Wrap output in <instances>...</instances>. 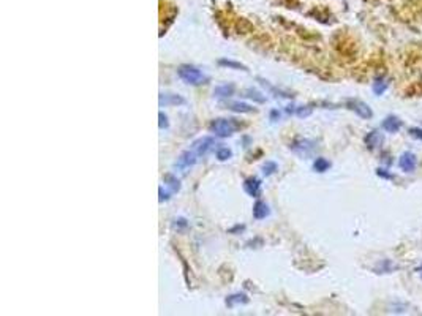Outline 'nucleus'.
<instances>
[{
    "mask_svg": "<svg viewBox=\"0 0 422 316\" xmlns=\"http://www.w3.org/2000/svg\"><path fill=\"white\" fill-rule=\"evenodd\" d=\"M177 76L182 79L185 84H190V86H201V84H206L209 81V76H206L203 72L199 70V68H196L193 65L179 66Z\"/></svg>",
    "mask_w": 422,
    "mask_h": 316,
    "instance_id": "f257e3e1",
    "label": "nucleus"
},
{
    "mask_svg": "<svg viewBox=\"0 0 422 316\" xmlns=\"http://www.w3.org/2000/svg\"><path fill=\"white\" fill-rule=\"evenodd\" d=\"M237 128H239V125L234 122V118H215V120H212L209 125L210 133H214L218 138L233 136Z\"/></svg>",
    "mask_w": 422,
    "mask_h": 316,
    "instance_id": "f03ea898",
    "label": "nucleus"
},
{
    "mask_svg": "<svg viewBox=\"0 0 422 316\" xmlns=\"http://www.w3.org/2000/svg\"><path fill=\"white\" fill-rule=\"evenodd\" d=\"M346 106H348V110H351L354 114H357V117H360V118L368 120V118L373 117V112H371L370 108L360 100H354V98H351V100H346Z\"/></svg>",
    "mask_w": 422,
    "mask_h": 316,
    "instance_id": "7ed1b4c3",
    "label": "nucleus"
},
{
    "mask_svg": "<svg viewBox=\"0 0 422 316\" xmlns=\"http://www.w3.org/2000/svg\"><path fill=\"white\" fill-rule=\"evenodd\" d=\"M198 155H196V152L192 149V150H185V152H182L180 154V156L177 158V162H176V170H180V171H185V170H190V168L192 166H195L196 164V162H198Z\"/></svg>",
    "mask_w": 422,
    "mask_h": 316,
    "instance_id": "20e7f679",
    "label": "nucleus"
},
{
    "mask_svg": "<svg viewBox=\"0 0 422 316\" xmlns=\"http://www.w3.org/2000/svg\"><path fill=\"white\" fill-rule=\"evenodd\" d=\"M215 147V141H214V138H210V136H204V138H201V140L195 141L193 146H192V149L196 152L198 156H204L207 155L210 150H212Z\"/></svg>",
    "mask_w": 422,
    "mask_h": 316,
    "instance_id": "39448f33",
    "label": "nucleus"
},
{
    "mask_svg": "<svg viewBox=\"0 0 422 316\" xmlns=\"http://www.w3.org/2000/svg\"><path fill=\"white\" fill-rule=\"evenodd\" d=\"M417 166V156L413 152H405L398 158V168L403 172H413Z\"/></svg>",
    "mask_w": 422,
    "mask_h": 316,
    "instance_id": "423d86ee",
    "label": "nucleus"
},
{
    "mask_svg": "<svg viewBox=\"0 0 422 316\" xmlns=\"http://www.w3.org/2000/svg\"><path fill=\"white\" fill-rule=\"evenodd\" d=\"M158 104L160 106H180V104H185V98L180 96L177 94H160L158 96Z\"/></svg>",
    "mask_w": 422,
    "mask_h": 316,
    "instance_id": "0eeeda50",
    "label": "nucleus"
},
{
    "mask_svg": "<svg viewBox=\"0 0 422 316\" xmlns=\"http://www.w3.org/2000/svg\"><path fill=\"white\" fill-rule=\"evenodd\" d=\"M291 149H293V152H296L297 155L305 156V155H310L315 150V142L308 141V140H297L296 142H293Z\"/></svg>",
    "mask_w": 422,
    "mask_h": 316,
    "instance_id": "6e6552de",
    "label": "nucleus"
},
{
    "mask_svg": "<svg viewBox=\"0 0 422 316\" xmlns=\"http://www.w3.org/2000/svg\"><path fill=\"white\" fill-rule=\"evenodd\" d=\"M244 190L248 196L258 198L261 194V180L256 177H248L244 180Z\"/></svg>",
    "mask_w": 422,
    "mask_h": 316,
    "instance_id": "1a4fd4ad",
    "label": "nucleus"
},
{
    "mask_svg": "<svg viewBox=\"0 0 422 316\" xmlns=\"http://www.w3.org/2000/svg\"><path fill=\"white\" fill-rule=\"evenodd\" d=\"M401 120L398 117H395V116H389V117H386L384 120H383V124H381V128H383L384 132H387V133H397V132H400V128H401Z\"/></svg>",
    "mask_w": 422,
    "mask_h": 316,
    "instance_id": "9d476101",
    "label": "nucleus"
},
{
    "mask_svg": "<svg viewBox=\"0 0 422 316\" xmlns=\"http://www.w3.org/2000/svg\"><path fill=\"white\" fill-rule=\"evenodd\" d=\"M234 90H236L234 84H220L214 88V95L218 98H229L233 96Z\"/></svg>",
    "mask_w": 422,
    "mask_h": 316,
    "instance_id": "9b49d317",
    "label": "nucleus"
},
{
    "mask_svg": "<svg viewBox=\"0 0 422 316\" xmlns=\"http://www.w3.org/2000/svg\"><path fill=\"white\" fill-rule=\"evenodd\" d=\"M269 214H270V210H269V206L266 202H263V201H256L255 202V206H253V216H255L256 220L266 218Z\"/></svg>",
    "mask_w": 422,
    "mask_h": 316,
    "instance_id": "f8f14e48",
    "label": "nucleus"
},
{
    "mask_svg": "<svg viewBox=\"0 0 422 316\" xmlns=\"http://www.w3.org/2000/svg\"><path fill=\"white\" fill-rule=\"evenodd\" d=\"M248 296L247 294H233V296H228L226 298V305L229 308H233L236 307V305H244V304H248Z\"/></svg>",
    "mask_w": 422,
    "mask_h": 316,
    "instance_id": "ddd939ff",
    "label": "nucleus"
},
{
    "mask_svg": "<svg viewBox=\"0 0 422 316\" xmlns=\"http://www.w3.org/2000/svg\"><path fill=\"white\" fill-rule=\"evenodd\" d=\"M383 142V136H381V133H378V132H370L367 136H365V144H367V147L368 149H376V147Z\"/></svg>",
    "mask_w": 422,
    "mask_h": 316,
    "instance_id": "4468645a",
    "label": "nucleus"
},
{
    "mask_svg": "<svg viewBox=\"0 0 422 316\" xmlns=\"http://www.w3.org/2000/svg\"><path fill=\"white\" fill-rule=\"evenodd\" d=\"M226 108L229 111H234V112H240V114H248V112H253V108L247 104V103H240V102H233V103H228Z\"/></svg>",
    "mask_w": 422,
    "mask_h": 316,
    "instance_id": "2eb2a0df",
    "label": "nucleus"
},
{
    "mask_svg": "<svg viewBox=\"0 0 422 316\" xmlns=\"http://www.w3.org/2000/svg\"><path fill=\"white\" fill-rule=\"evenodd\" d=\"M218 65H220V66L231 68V70H242V72H248V68H247L245 65H242L240 62H236V60H231V58H220V60H218Z\"/></svg>",
    "mask_w": 422,
    "mask_h": 316,
    "instance_id": "dca6fc26",
    "label": "nucleus"
},
{
    "mask_svg": "<svg viewBox=\"0 0 422 316\" xmlns=\"http://www.w3.org/2000/svg\"><path fill=\"white\" fill-rule=\"evenodd\" d=\"M394 269H398V266H395L392 261H389V260H384V261H381L375 266V270L378 274H389V272H392Z\"/></svg>",
    "mask_w": 422,
    "mask_h": 316,
    "instance_id": "f3484780",
    "label": "nucleus"
},
{
    "mask_svg": "<svg viewBox=\"0 0 422 316\" xmlns=\"http://www.w3.org/2000/svg\"><path fill=\"white\" fill-rule=\"evenodd\" d=\"M244 96L250 98V100H253L256 103H264L266 102V96L258 90H253V88H247V90H244Z\"/></svg>",
    "mask_w": 422,
    "mask_h": 316,
    "instance_id": "a211bd4d",
    "label": "nucleus"
},
{
    "mask_svg": "<svg viewBox=\"0 0 422 316\" xmlns=\"http://www.w3.org/2000/svg\"><path fill=\"white\" fill-rule=\"evenodd\" d=\"M329 168H330V162L326 160V158H321V156L316 158L315 163H313V170H315L316 172H326Z\"/></svg>",
    "mask_w": 422,
    "mask_h": 316,
    "instance_id": "6ab92c4d",
    "label": "nucleus"
},
{
    "mask_svg": "<svg viewBox=\"0 0 422 316\" xmlns=\"http://www.w3.org/2000/svg\"><path fill=\"white\" fill-rule=\"evenodd\" d=\"M165 182L171 186V192H173V193H176V192H179V190H180V180L177 179L176 176H173V174H166V176H165Z\"/></svg>",
    "mask_w": 422,
    "mask_h": 316,
    "instance_id": "aec40b11",
    "label": "nucleus"
},
{
    "mask_svg": "<svg viewBox=\"0 0 422 316\" xmlns=\"http://www.w3.org/2000/svg\"><path fill=\"white\" fill-rule=\"evenodd\" d=\"M387 88V82L384 81L383 78H376L375 82H373V92L376 95H383V92Z\"/></svg>",
    "mask_w": 422,
    "mask_h": 316,
    "instance_id": "412c9836",
    "label": "nucleus"
},
{
    "mask_svg": "<svg viewBox=\"0 0 422 316\" xmlns=\"http://www.w3.org/2000/svg\"><path fill=\"white\" fill-rule=\"evenodd\" d=\"M277 171H278V166H277L275 162H266L264 166H263V174H264L266 177L275 174Z\"/></svg>",
    "mask_w": 422,
    "mask_h": 316,
    "instance_id": "4be33fe9",
    "label": "nucleus"
},
{
    "mask_svg": "<svg viewBox=\"0 0 422 316\" xmlns=\"http://www.w3.org/2000/svg\"><path fill=\"white\" fill-rule=\"evenodd\" d=\"M231 156H233V152H231V149H228V147H220L217 150V158L220 162H226Z\"/></svg>",
    "mask_w": 422,
    "mask_h": 316,
    "instance_id": "5701e85b",
    "label": "nucleus"
},
{
    "mask_svg": "<svg viewBox=\"0 0 422 316\" xmlns=\"http://www.w3.org/2000/svg\"><path fill=\"white\" fill-rule=\"evenodd\" d=\"M311 108L310 106H299V108H296V116L297 117H308L310 114H311Z\"/></svg>",
    "mask_w": 422,
    "mask_h": 316,
    "instance_id": "b1692460",
    "label": "nucleus"
},
{
    "mask_svg": "<svg viewBox=\"0 0 422 316\" xmlns=\"http://www.w3.org/2000/svg\"><path fill=\"white\" fill-rule=\"evenodd\" d=\"M173 228L177 230V231H182V230L188 228V222H187L185 218H176V220L173 222Z\"/></svg>",
    "mask_w": 422,
    "mask_h": 316,
    "instance_id": "393cba45",
    "label": "nucleus"
},
{
    "mask_svg": "<svg viewBox=\"0 0 422 316\" xmlns=\"http://www.w3.org/2000/svg\"><path fill=\"white\" fill-rule=\"evenodd\" d=\"M158 193H160V202H163V201H168L169 198H171V193L173 192H165L163 190V186H160L158 188Z\"/></svg>",
    "mask_w": 422,
    "mask_h": 316,
    "instance_id": "a878e982",
    "label": "nucleus"
},
{
    "mask_svg": "<svg viewBox=\"0 0 422 316\" xmlns=\"http://www.w3.org/2000/svg\"><path fill=\"white\" fill-rule=\"evenodd\" d=\"M409 134L414 138V140L422 141V128H409Z\"/></svg>",
    "mask_w": 422,
    "mask_h": 316,
    "instance_id": "bb28decb",
    "label": "nucleus"
},
{
    "mask_svg": "<svg viewBox=\"0 0 422 316\" xmlns=\"http://www.w3.org/2000/svg\"><path fill=\"white\" fill-rule=\"evenodd\" d=\"M158 118H160V128H162V130H165V128H168V126H169L168 117H166L163 112H160V114H158Z\"/></svg>",
    "mask_w": 422,
    "mask_h": 316,
    "instance_id": "cd10ccee",
    "label": "nucleus"
},
{
    "mask_svg": "<svg viewBox=\"0 0 422 316\" xmlns=\"http://www.w3.org/2000/svg\"><path fill=\"white\" fill-rule=\"evenodd\" d=\"M278 118H280V112L274 110L272 112H270V120H272V122H277Z\"/></svg>",
    "mask_w": 422,
    "mask_h": 316,
    "instance_id": "c85d7f7f",
    "label": "nucleus"
},
{
    "mask_svg": "<svg viewBox=\"0 0 422 316\" xmlns=\"http://www.w3.org/2000/svg\"><path fill=\"white\" fill-rule=\"evenodd\" d=\"M378 176H379V177H384V179H392V176L387 174L384 170H378Z\"/></svg>",
    "mask_w": 422,
    "mask_h": 316,
    "instance_id": "c756f323",
    "label": "nucleus"
},
{
    "mask_svg": "<svg viewBox=\"0 0 422 316\" xmlns=\"http://www.w3.org/2000/svg\"><path fill=\"white\" fill-rule=\"evenodd\" d=\"M244 230H245V226H240V224H237L236 228L229 230V232H237V231H244Z\"/></svg>",
    "mask_w": 422,
    "mask_h": 316,
    "instance_id": "7c9ffc66",
    "label": "nucleus"
},
{
    "mask_svg": "<svg viewBox=\"0 0 422 316\" xmlns=\"http://www.w3.org/2000/svg\"><path fill=\"white\" fill-rule=\"evenodd\" d=\"M417 270H419V272H420V276H422V264H420V268H419V269H417Z\"/></svg>",
    "mask_w": 422,
    "mask_h": 316,
    "instance_id": "2f4dec72",
    "label": "nucleus"
}]
</instances>
